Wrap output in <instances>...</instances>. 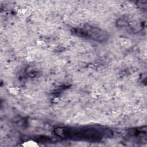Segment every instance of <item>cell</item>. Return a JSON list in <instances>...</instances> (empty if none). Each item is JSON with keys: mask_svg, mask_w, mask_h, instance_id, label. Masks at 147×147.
I'll list each match as a JSON object with an SVG mask.
<instances>
[{"mask_svg": "<svg viewBox=\"0 0 147 147\" xmlns=\"http://www.w3.org/2000/svg\"><path fill=\"white\" fill-rule=\"evenodd\" d=\"M55 134L62 138L97 142L111 136L112 133L107 129L100 127H58Z\"/></svg>", "mask_w": 147, "mask_h": 147, "instance_id": "obj_1", "label": "cell"}, {"mask_svg": "<svg viewBox=\"0 0 147 147\" xmlns=\"http://www.w3.org/2000/svg\"><path fill=\"white\" fill-rule=\"evenodd\" d=\"M83 36L90 37L98 41H103L106 39L107 36L105 32L102 31L100 29L92 28V27H84L82 30H80L77 32Z\"/></svg>", "mask_w": 147, "mask_h": 147, "instance_id": "obj_2", "label": "cell"}]
</instances>
